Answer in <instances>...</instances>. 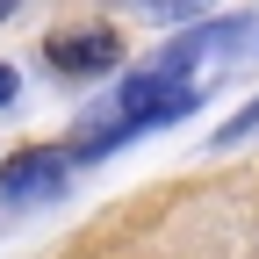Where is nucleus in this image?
<instances>
[{
	"mask_svg": "<svg viewBox=\"0 0 259 259\" xmlns=\"http://www.w3.org/2000/svg\"><path fill=\"white\" fill-rule=\"evenodd\" d=\"M58 72H72V79H87V72H108V65L122 58V36L115 29H79V36H51V51H44Z\"/></svg>",
	"mask_w": 259,
	"mask_h": 259,
	"instance_id": "obj_1",
	"label": "nucleus"
},
{
	"mask_svg": "<svg viewBox=\"0 0 259 259\" xmlns=\"http://www.w3.org/2000/svg\"><path fill=\"white\" fill-rule=\"evenodd\" d=\"M65 173H72V151H15L8 173H0V194H8V202H29V194L58 187Z\"/></svg>",
	"mask_w": 259,
	"mask_h": 259,
	"instance_id": "obj_2",
	"label": "nucleus"
},
{
	"mask_svg": "<svg viewBox=\"0 0 259 259\" xmlns=\"http://www.w3.org/2000/svg\"><path fill=\"white\" fill-rule=\"evenodd\" d=\"M238 29H245L238 15H223V22H209V29H194V36H180V44H173L166 58H158V65H166V72H187V65L202 58V51H223V44H238Z\"/></svg>",
	"mask_w": 259,
	"mask_h": 259,
	"instance_id": "obj_3",
	"label": "nucleus"
},
{
	"mask_svg": "<svg viewBox=\"0 0 259 259\" xmlns=\"http://www.w3.org/2000/svg\"><path fill=\"white\" fill-rule=\"evenodd\" d=\"M15 87H22V79H15V65H0V108L15 101Z\"/></svg>",
	"mask_w": 259,
	"mask_h": 259,
	"instance_id": "obj_4",
	"label": "nucleus"
},
{
	"mask_svg": "<svg viewBox=\"0 0 259 259\" xmlns=\"http://www.w3.org/2000/svg\"><path fill=\"white\" fill-rule=\"evenodd\" d=\"M8 15H15V0H0V22H8Z\"/></svg>",
	"mask_w": 259,
	"mask_h": 259,
	"instance_id": "obj_5",
	"label": "nucleus"
}]
</instances>
